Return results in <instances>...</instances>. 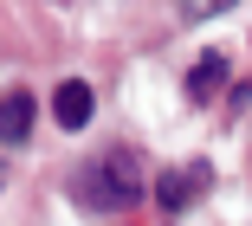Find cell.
I'll list each match as a JSON object with an SVG mask.
<instances>
[{
	"instance_id": "cell-1",
	"label": "cell",
	"mask_w": 252,
	"mask_h": 226,
	"mask_svg": "<svg viewBox=\"0 0 252 226\" xmlns=\"http://www.w3.org/2000/svg\"><path fill=\"white\" fill-rule=\"evenodd\" d=\"M71 194H78L84 207H129V200L142 194V161H136V149H104L97 161H84L78 181H71Z\"/></svg>"
},
{
	"instance_id": "cell-4",
	"label": "cell",
	"mask_w": 252,
	"mask_h": 226,
	"mask_svg": "<svg viewBox=\"0 0 252 226\" xmlns=\"http://www.w3.org/2000/svg\"><path fill=\"white\" fill-rule=\"evenodd\" d=\"M26 136H32V97L7 91L0 97V142H26Z\"/></svg>"
},
{
	"instance_id": "cell-2",
	"label": "cell",
	"mask_w": 252,
	"mask_h": 226,
	"mask_svg": "<svg viewBox=\"0 0 252 226\" xmlns=\"http://www.w3.org/2000/svg\"><path fill=\"white\" fill-rule=\"evenodd\" d=\"M200 181H207V161H188V168H175V175H162V181H156V207H162V213H181V207H194Z\"/></svg>"
},
{
	"instance_id": "cell-6",
	"label": "cell",
	"mask_w": 252,
	"mask_h": 226,
	"mask_svg": "<svg viewBox=\"0 0 252 226\" xmlns=\"http://www.w3.org/2000/svg\"><path fill=\"white\" fill-rule=\"evenodd\" d=\"M175 7H181L188 20H214V13H226V7H239V0H175Z\"/></svg>"
},
{
	"instance_id": "cell-5",
	"label": "cell",
	"mask_w": 252,
	"mask_h": 226,
	"mask_svg": "<svg viewBox=\"0 0 252 226\" xmlns=\"http://www.w3.org/2000/svg\"><path fill=\"white\" fill-rule=\"evenodd\" d=\"M220 84H226V52H200V59H194V71H188V91H194V103H207Z\"/></svg>"
},
{
	"instance_id": "cell-3",
	"label": "cell",
	"mask_w": 252,
	"mask_h": 226,
	"mask_svg": "<svg viewBox=\"0 0 252 226\" xmlns=\"http://www.w3.org/2000/svg\"><path fill=\"white\" fill-rule=\"evenodd\" d=\"M91 110H97L91 84H84V78H65V84H59V97H52V117H59L65 129H84V123H91Z\"/></svg>"
}]
</instances>
